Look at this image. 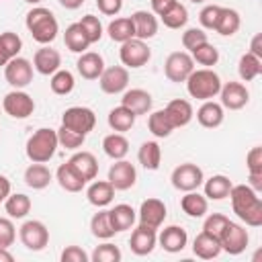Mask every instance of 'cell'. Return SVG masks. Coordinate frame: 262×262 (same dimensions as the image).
<instances>
[{
    "instance_id": "1",
    "label": "cell",
    "mask_w": 262,
    "mask_h": 262,
    "mask_svg": "<svg viewBox=\"0 0 262 262\" xmlns=\"http://www.w3.org/2000/svg\"><path fill=\"white\" fill-rule=\"evenodd\" d=\"M233 213L250 227L262 225V199L250 184H235L229 190Z\"/></svg>"
},
{
    "instance_id": "2",
    "label": "cell",
    "mask_w": 262,
    "mask_h": 262,
    "mask_svg": "<svg viewBox=\"0 0 262 262\" xmlns=\"http://www.w3.org/2000/svg\"><path fill=\"white\" fill-rule=\"evenodd\" d=\"M25 25H27L31 37L41 45L51 43L59 33V25H57L55 14L49 8H43V6H35L33 10H29L27 18H25Z\"/></svg>"
},
{
    "instance_id": "3",
    "label": "cell",
    "mask_w": 262,
    "mask_h": 262,
    "mask_svg": "<svg viewBox=\"0 0 262 262\" xmlns=\"http://www.w3.org/2000/svg\"><path fill=\"white\" fill-rule=\"evenodd\" d=\"M186 90L196 100H211L221 90V78L211 68L192 70L190 76L186 78Z\"/></svg>"
},
{
    "instance_id": "4",
    "label": "cell",
    "mask_w": 262,
    "mask_h": 262,
    "mask_svg": "<svg viewBox=\"0 0 262 262\" xmlns=\"http://www.w3.org/2000/svg\"><path fill=\"white\" fill-rule=\"evenodd\" d=\"M57 145H59L57 143V131L49 129V127H41L27 139V158L31 162L45 164L55 156Z\"/></svg>"
},
{
    "instance_id": "5",
    "label": "cell",
    "mask_w": 262,
    "mask_h": 262,
    "mask_svg": "<svg viewBox=\"0 0 262 262\" xmlns=\"http://www.w3.org/2000/svg\"><path fill=\"white\" fill-rule=\"evenodd\" d=\"M61 125L76 133L88 135L96 125V115L88 106H70L61 115Z\"/></svg>"
},
{
    "instance_id": "6",
    "label": "cell",
    "mask_w": 262,
    "mask_h": 262,
    "mask_svg": "<svg viewBox=\"0 0 262 262\" xmlns=\"http://www.w3.org/2000/svg\"><path fill=\"white\" fill-rule=\"evenodd\" d=\"M170 180H172V186L176 190L190 192V190H196L205 182V174H203V170L196 164L186 162V164H180V166L174 168Z\"/></svg>"
},
{
    "instance_id": "7",
    "label": "cell",
    "mask_w": 262,
    "mask_h": 262,
    "mask_svg": "<svg viewBox=\"0 0 262 262\" xmlns=\"http://www.w3.org/2000/svg\"><path fill=\"white\" fill-rule=\"evenodd\" d=\"M18 237L23 242V246L31 252H41L47 244H49V229L45 227L43 221H37V219H31V221H25L20 225V231H18Z\"/></svg>"
},
{
    "instance_id": "8",
    "label": "cell",
    "mask_w": 262,
    "mask_h": 262,
    "mask_svg": "<svg viewBox=\"0 0 262 262\" xmlns=\"http://www.w3.org/2000/svg\"><path fill=\"white\" fill-rule=\"evenodd\" d=\"M248 242H250V235H248L246 227L239 223H233V221H227V225L223 227V231L219 235L221 250L231 254V256L242 254L248 248Z\"/></svg>"
},
{
    "instance_id": "9",
    "label": "cell",
    "mask_w": 262,
    "mask_h": 262,
    "mask_svg": "<svg viewBox=\"0 0 262 262\" xmlns=\"http://www.w3.org/2000/svg\"><path fill=\"white\" fill-rule=\"evenodd\" d=\"M119 57L123 61L125 68H141L149 61L151 57V49L147 47V43L143 39H129L125 43H121V49H119Z\"/></svg>"
},
{
    "instance_id": "10",
    "label": "cell",
    "mask_w": 262,
    "mask_h": 262,
    "mask_svg": "<svg viewBox=\"0 0 262 262\" xmlns=\"http://www.w3.org/2000/svg\"><path fill=\"white\" fill-rule=\"evenodd\" d=\"M194 70V61L190 57V53L186 51H174L168 55L166 63H164V74L170 82H186V78L190 76V72Z\"/></svg>"
},
{
    "instance_id": "11",
    "label": "cell",
    "mask_w": 262,
    "mask_h": 262,
    "mask_svg": "<svg viewBox=\"0 0 262 262\" xmlns=\"http://www.w3.org/2000/svg\"><path fill=\"white\" fill-rule=\"evenodd\" d=\"M2 108H4V113H6L8 117H12V119H27V117H31L33 111H35V100L31 98V94H27V92L14 88L12 92H8V94L4 96Z\"/></svg>"
},
{
    "instance_id": "12",
    "label": "cell",
    "mask_w": 262,
    "mask_h": 262,
    "mask_svg": "<svg viewBox=\"0 0 262 262\" xmlns=\"http://www.w3.org/2000/svg\"><path fill=\"white\" fill-rule=\"evenodd\" d=\"M4 78H6V82H8L12 88L20 90V88L29 86L31 80H33V63H31L29 59L16 55L14 59H10V61L4 66Z\"/></svg>"
},
{
    "instance_id": "13",
    "label": "cell",
    "mask_w": 262,
    "mask_h": 262,
    "mask_svg": "<svg viewBox=\"0 0 262 262\" xmlns=\"http://www.w3.org/2000/svg\"><path fill=\"white\" fill-rule=\"evenodd\" d=\"M98 84H100V90L106 92V94H119L127 88L129 84V72L125 66H111V68H104L100 78H98Z\"/></svg>"
},
{
    "instance_id": "14",
    "label": "cell",
    "mask_w": 262,
    "mask_h": 262,
    "mask_svg": "<svg viewBox=\"0 0 262 262\" xmlns=\"http://www.w3.org/2000/svg\"><path fill=\"white\" fill-rule=\"evenodd\" d=\"M219 96H221V106L229 108V111H239L250 100V92L242 82H225V84H221Z\"/></svg>"
},
{
    "instance_id": "15",
    "label": "cell",
    "mask_w": 262,
    "mask_h": 262,
    "mask_svg": "<svg viewBox=\"0 0 262 262\" xmlns=\"http://www.w3.org/2000/svg\"><path fill=\"white\" fill-rule=\"evenodd\" d=\"M137 172L135 166L127 160H115V164L108 168V182L113 184L115 190H127L135 184Z\"/></svg>"
},
{
    "instance_id": "16",
    "label": "cell",
    "mask_w": 262,
    "mask_h": 262,
    "mask_svg": "<svg viewBox=\"0 0 262 262\" xmlns=\"http://www.w3.org/2000/svg\"><path fill=\"white\" fill-rule=\"evenodd\" d=\"M158 244V233L154 227H147V225H137L131 233V239H129V248L133 254L137 256H147L151 254V250L156 248Z\"/></svg>"
},
{
    "instance_id": "17",
    "label": "cell",
    "mask_w": 262,
    "mask_h": 262,
    "mask_svg": "<svg viewBox=\"0 0 262 262\" xmlns=\"http://www.w3.org/2000/svg\"><path fill=\"white\" fill-rule=\"evenodd\" d=\"M166 219V205L160 199H145L139 207V223L158 229Z\"/></svg>"
},
{
    "instance_id": "18",
    "label": "cell",
    "mask_w": 262,
    "mask_h": 262,
    "mask_svg": "<svg viewBox=\"0 0 262 262\" xmlns=\"http://www.w3.org/2000/svg\"><path fill=\"white\" fill-rule=\"evenodd\" d=\"M59 66H61V55H59V51H57V49H51V47H47V45H43L41 49H37L35 55H33V68H35L39 74H43V76L55 74V72L59 70Z\"/></svg>"
},
{
    "instance_id": "19",
    "label": "cell",
    "mask_w": 262,
    "mask_h": 262,
    "mask_svg": "<svg viewBox=\"0 0 262 262\" xmlns=\"http://www.w3.org/2000/svg\"><path fill=\"white\" fill-rule=\"evenodd\" d=\"M68 164L74 168V172H76L84 182L94 180L96 174H98V162H96L94 154H90V151H76V154L68 160Z\"/></svg>"
},
{
    "instance_id": "20",
    "label": "cell",
    "mask_w": 262,
    "mask_h": 262,
    "mask_svg": "<svg viewBox=\"0 0 262 262\" xmlns=\"http://www.w3.org/2000/svg\"><path fill=\"white\" fill-rule=\"evenodd\" d=\"M76 68H78V74L86 80H98L102 70H104V59L100 53L96 51H84L80 53L78 61H76Z\"/></svg>"
},
{
    "instance_id": "21",
    "label": "cell",
    "mask_w": 262,
    "mask_h": 262,
    "mask_svg": "<svg viewBox=\"0 0 262 262\" xmlns=\"http://www.w3.org/2000/svg\"><path fill=\"white\" fill-rule=\"evenodd\" d=\"M160 246L170 252V254H176V252H182L186 248V242H188V235H186V229L178 227V225H168L162 229L160 237H158Z\"/></svg>"
},
{
    "instance_id": "22",
    "label": "cell",
    "mask_w": 262,
    "mask_h": 262,
    "mask_svg": "<svg viewBox=\"0 0 262 262\" xmlns=\"http://www.w3.org/2000/svg\"><path fill=\"white\" fill-rule=\"evenodd\" d=\"M151 94L147 90H141V88H131L123 94L121 98V104L127 106L129 111H133L135 115H145L151 111Z\"/></svg>"
},
{
    "instance_id": "23",
    "label": "cell",
    "mask_w": 262,
    "mask_h": 262,
    "mask_svg": "<svg viewBox=\"0 0 262 262\" xmlns=\"http://www.w3.org/2000/svg\"><path fill=\"white\" fill-rule=\"evenodd\" d=\"M192 254L203 258V260H213L221 254V244H219V237L207 233V231H201L194 242H192Z\"/></svg>"
},
{
    "instance_id": "24",
    "label": "cell",
    "mask_w": 262,
    "mask_h": 262,
    "mask_svg": "<svg viewBox=\"0 0 262 262\" xmlns=\"http://www.w3.org/2000/svg\"><path fill=\"white\" fill-rule=\"evenodd\" d=\"M133 20V29H135V37L137 39H151L158 33V18L154 16V12L147 10H135L131 14Z\"/></svg>"
},
{
    "instance_id": "25",
    "label": "cell",
    "mask_w": 262,
    "mask_h": 262,
    "mask_svg": "<svg viewBox=\"0 0 262 262\" xmlns=\"http://www.w3.org/2000/svg\"><path fill=\"white\" fill-rule=\"evenodd\" d=\"M225 119V113H223V106L215 100H203V104L199 106L196 111V121L207 127V129H215L223 123Z\"/></svg>"
},
{
    "instance_id": "26",
    "label": "cell",
    "mask_w": 262,
    "mask_h": 262,
    "mask_svg": "<svg viewBox=\"0 0 262 262\" xmlns=\"http://www.w3.org/2000/svg\"><path fill=\"white\" fill-rule=\"evenodd\" d=\"M86 196H88V203H90V205L102 209V207H106V205L113 203V199H115V188H113V184H111L108 180H94V182L88 186Z\"/></svg>"
},
{
    "instance_id": "27",
    "label": "cell",
    "mask_w": 262,
    "mask_h": 262,
    "mask_svg": "<svg viewBox=\"0 0 262 262\" xmlns=\"http://www.w3.org/2000/svg\"><path fill=\"white\" fill-rule=\"evenodd\" d=\"M164 111L168 113V117H170V121H172L174 129L188 125V123L192 121V115H194V113H192L190 102H188V100H184V98H174V100H170V102L166 104V108H164Z\"/></svg>"
},
{
    "instance_id": "28",
    "label": "cell",
    "mask_w": 262,
    "mask_h": 262,
    "mask_svg": "<svg viewBox=\"0 0 262 262\" xmlns=\"http://www.w3.org/2000/svg\"><path fill=\"white\" fill-rule=\"evenodd\" d=\"M51 182V170L45 164L33 162L27 170H25V184L33 190H41L45 186H49Z\"/></svg>"
},
{
    "instance_id": "29",
    "label": "cell",
    "mask_w": 262,
    "mask_h": 262,
    "mask_svg": "<svg viewBox=\"0 0 262 262\" xmlns=\"http://www.w3.org/2000/svg\"><path fill=\"white\" fill-rule=\"evenodd\" d=\"M135 117L137 115L133 111H129L127 106L119 104V106L111 108V113H108V127L113 131H117V133H125L135 125Z\"/></svg>"
},
{
    "instance_id": "30",
    "label": "cell",
    "mask_w": 262,
    "mask_h": 262,
    "mask_svg": "<svg viewBox=\"0 0 262 262\" xmlns=\"http://www.w3.org/2000/svg\"><path fill=\"white\" fill-rule=\"evenodd\" d=\"M108 215H111V223H113L115 231H127V229H131L133 223H135V217H137L135 211H133V207L127 205V203L115 205L108 211Z\"/></svg>"
},
{
    "instance_id": "31",
    "label": "cell",
    "mask_w": 262,
    "mask_h": 262,
    "mask_svg": "<svg viewBox=\"0 0 262 262\" xmlns=\"http://www.w3.org/2000/svg\"><path fill=\"white\" fill-rule=\"evenodd\" d=\"M63 43L66 47L72 51V53H84L88 47H90V41L84 33V29L80 27V23H74L66 29L63 33Z\"/></svg>"
},
{
    "instance_id": "32",
    "label": "cell",
    "mask_w": 262,
    "mask_h": 262,
    "mask_svg": "<svg viewBox=\"0 0 262 262\" xmlns=\"http://www.w3.org/2000/svg\"><path fill=\"white\" fill-rule=\"evenodd\" d=\"M180 209H182L188 217L199 219V217H203V215L207 213V209H209V201H207L205 194H199V192L190 190V192H186V194L180 199Z\"/></svg>"
},
{
    "instance_id": "33",
    "label": "cell",
    "mask_w": 262,
    "mask_h": 262,
    "mask_svg": "<svg viewBox=\"0 0 262 262\" xmlns=\"http://www.w3.org/2000/svg\"><path fill=\"white\" fill-rule=\"evenodd\" d=\"M23 49V41L16 33L4 31L0 35V66H6L10 59H14Z\"/></svg>"
},
{
    "instance_id": "34",
    "label": "cell",
    "mask_w": 262,
    "mask_h": 262,
    "mask_svg": "<svg viewBox=\"0 0 262 262\" xmlns=\"http://www.w3.org/2000/svg\"><path fill=\"white\" fill-rule=\"evenodd\" d=\"M242 25V18H239V12L233 10V8H223L221 6V12H219V18H217V25H215V31L223 37H231L237 33Z\"/></svg>"
},
{
    "instance_id": "35",
    "label": "cell",
    "mask_w": 262,
    "mask_h": 262,
    "mask_svg": "<svg viewBox=\"0 0 262 262\" xmlns=\"http://www.w3.org/2000/svg\"><path fill=\"white\" fill-rule=\"evenodd\" d=\"M102 149H104V154L108 158L123 160L129 154V141H127V137L123 133H117L115 131V133H111V135H106L102 139Z\"/></svg>"
},
{
    "instance_id": "36",
    "label": "cell",
    "mask_w": 262,
    "mask_h": 262,
    "mask_svg": "<svg viewBox=\"0 0 262 262\" xmlns=\"http://www.w3.org/2000/svg\"><path fill=\"white\" fill-rule=\"evenodd\" d=\"M137 160L145 170H158L162 162V149L158 141H143L137 151Z\"/></svg>"
},
{
    "instance_id": "37",
    "label": "cell",
    "mask_w": 262,
    "mask_h": 262,
    "mask_svg": "<svg viewBox=\"0 0 262 262\" xmlns=\"http://www.w3.org/2000/svg\"><path fill=\"white\" fill-rule=\"evenodd\" d=\"M55 180L59 182V186L63 188V190H68V192H80L82 188H84V180L74 172V168L66 162V164H61L59 168H57V172H55Z\"/></svg>"
},
{
    "instance_id": "38",
    "label": "cell",
    "mask_w": 262,
    "mask_h": 262,
    "mask_svg": "<svg viewBox=\"0 0 262 262\" xmlns=\"http://www.w3.org/2000/svg\"><path fill=\"white\" fill-rule=\"evenodd\" d=\"M231 180L223 174H215L211 176L207 182H205V196L211 199V201H221L225 196H229V190H231Z\"/></svg>"
},
{
    "instance_id": "39",
    "label": "cell",
    "mask_w": 262,
    "mask_h": 262,
    "mask_svg": "<svg viewBox=\"0 0 262 262\" xmlns=\"http://www.w3.org/2000/svg\"><path fill=\"white\" fill-rule=\"evenodd\" d=\"M106 33H108V37H111L113 41H117V43H125V41L133 39V37H135V29H133L131 16H121V18L111 20Z\"/></svg>"
},
{
    "instance_id": "40",
    "label": "cell",
    "mask_w": 262,
    "mask_h": 262,
    "mask_svg": "<svg viewBox=\"0 0 262 262\" xmlns=\"http://www.w3.org/2000/svg\"><path fill=\"white\" fill-rule=\"evenodd\" d=\"M4 209H6L10 219H23L31 211V199L27 194H23V192L8 194L6 201H4Z\"/></svg>"
},
{
    "instance_id": "41",
    "label": "cell",
    "mask_w": 262,
    "mask_h": 262,
    "mask_svg": "<svg viewBox=\"0 0 262 262\" xmlns=\"http://www.w3.org/2000/svg\"><path fill=\"white\" fill-rule=\"evenodd\" d=\"M237 72H239V78H242L244 82H252L254 78H258V76L262 74V59L248 51V53H244V55L239 57Z\"/></svg>"
},
{
    "instance_id": "42",
    "label": "cell",
    "mask_w": 262,
    "mask_h": 262,
    "mask_svg": "<svg viewBox=\"0 0 262 262\" xmlns=\"http://www.w3.org/2000/svg\"><path fill=\"white\" fill-rule=\"evenodd\" d=\"M147 127L151 131V135L156 137H168L172 131H174V125L168 117V113L162 108V111H154L147 119Z\"/></svg>"
},
{
    "instance_id": "43",
    "label": "cell",
    "mask_w": 262,
    "mask_h": 262,
    "mask_svg": "<svg viewBox=\"0 0 262 262\" xmlns=\"http://www.w3.org/2000/svg\"><path fill=\"white\" fill-rule=\"evenodd\" d=\"M90 231H92V235L98 237V239H108V237H113V235L117 233L115 227H113V223H111L108 211H98V213L90 219Z\"/></svg>"
},
{
    "instance_id": "44",
    "label": "cell",
    "mask_w": 262,
    "mask_h": 262,
    "mask_svg": "<svg viewBox=\"0 0 262 262\" xmlns=\"http://www.w3.org/2000/svg\"><path fill=\"white\" fill-rule=\"evenodd\" d=\"M190 57L192 61H196L199 66H205V68H211L219 61V51L215 49V45H211L209 41L196 45L192 51H190Z\"/></svg>"
},
{
    "instance_id": "45",
    "label": "cell",
    "mask_w": 262,
    "mask_h": 262,
    "mask_svg": "<svg viewBox=\"0 0 262 262\" xmlns=\"http://www.w3.org/2000/svg\"><path fill=\"white\" fill-rule=\"evenodd\" d=\"M74 74L72 72H68V70H57L55 74H51V82H49V86H51V92L53 94H59V96H66V94H70L72 90H74Z\"/></svg>"
},
{
    "instance_id": "46",
    "label": "cell",
    "mask_w": 262,
    "mask_h": 262,
    "mask_svg": "<svg viewBox=\"0 0 262 262\" xmlns=\"http://www.w3.org/2000/svg\"><path fill=\"white\" fill-rule=\"evenodd\" d=\"M160 18H162V23H164L168 29H180V27H184L186 20H188V10H186L184 4L176 2V4H174L166 14H162Z\"/></svg>"
},
{
    "instance_id": "47",
    "label": "cell",
    "mask_w": 262,
    "mask_h": 262,
    "mask_svg": "<svg viewBox=\"0 0 262 262\" xmlns=\"http://www.w3.org/2000/svg\"><path fill=\"white\" fill-rule=\"evenodd\" d=\"M84 139H86V135H82V133H76V131H72V129H68V127H59L57 129V143L61 145V147H66V149H78V147H82L84 145Z\"/></svg>"
},
{
    "instance_id": "48",
    "label": "cell",
    "mask_w": 262,
    "mask_h": 262,
    "mask_svg": "<svg viewBox=\"0 0 262 262\" xmlns=\"http://www.w3.org/2000/svg\"><path fill=\"white\" fill-rule=\"evenodd\" d=\"M80 27L84 29V33H86L90 45L96 43V41H100V37H102V23H100L98 16H94V14H86V16H82Z\"/></svg>"
},
{
    "instance_id": "49",
    "label": "cell",
    "mask_w": 262,
    "mask_h": 262,
    "mask_svg": "<svg viewBox=\"0 0 262 262\" xmlns=\"http://www.w3.org/2000/svg\"><path fill=\"white\" fill-rule=\"evenodd\" d=\"M90 258L94 262H119L123 256L115 244H100V246H96V250L92 252Z\"/></svg>"
},
{
    "instance_id": "50",
    "label": "cell",
    "mask_w": 262,
    "mask_h": 262,
    "mask_svg": "<svg viewBox=\"0 0 262 262\" xmlns=\"http://www.w3.org/2000/svg\"><path fill=\"white\" fill-rule=\"evenodd\" d=\"M227 221H229V217H225L223 213H211V215L205 219L203 231H207V233H211V235L219 237V235H221V231H223V227L227 225Z\"/></svg>"
},
{
    "instance_id": "51",
    "label": "cell",
    "mask_w": 262,
    "mask_h": 262,
    "mask_svg": "<svg viewBox=\"0 0 262 262\" xmlns=\"http://www.w3.org/2000/svg\"><path fill=\"white\" fill-rule=\"evenodd\" d=\"M205 41H209V37H207V33H205L203 29L192 27V29H186V31L182 33V45H184L188 51H192L196 45H201V43H205Z\"/></svg>"
},
{
    "instance_id": "52",
    "label": "cell",
    "mask_w": 262,
    "mask_h": 262,
    "mask_svg": "<svg viewBox=\"0 0 262 262\" xmlns=\"http://www.w3.org/2000/svg\"><path fill=\"white\" fill-rule=\"evenodd\" d=\"M219 12H221V6H217V4H209V6H205V8L199 12V20H201L203 29H213V31H215Z\"/></svg>"
},
{
    "instance_id": "53",
    "label": "cell",
    "mask_w": 262,
    "mask_h": 262,
    "mask_svg": "<svg viewBox=\"0 0 262 262\" xmlns=\"http://www.w3.org/2000/svg\"><path fill=\"white\" fill-rule=\"evenodd\" d=\"M14 237H16L14 223L6 217H0V248H10L14 244Z\"/></svg>"
},
{
    "instance_id": "54",
    "label": "cell",
    "mask_w": 262,
    "mask_h": 262,
    "mask_svg": "<svg viewBox=\"0 0 262 262\" xmlns=\"http://www.w3.org/2000/svg\"><path fill=\"white\" fill-rule=\"evenodd\" d=\"M246 166L250 174H262V147L256 145L246 156Z\"/></svg>"
},
{
    "instance_id": "55",
    "label": "cell",
    "mask_w": 262,
    "mask_h": 262,
    "mask_svg": "<svg viewBox=\"0 0 262 262\" xmlns=\"http://www.w3.org/2000/svg\"><path fill=\"white\" fill-rule=\"evenodd\" d=\"M90 256L80 246H68L61 252V262H88Z\"/></svg>"
},
{
    "instance_id": "56",
    "label": "cell",
    "mask_w": 262,
    "mask_h": 262,
    "mask_svg": "<svg viewBox=\"0 0 262 262\" xmlns=\"http://www.w3.org/2000/svg\"><path fill=\"white\" fill-rule=\"evenodd\" d=\"M96 6H98V10H100L102 14H106V16H115V14L121 12V8H123V0H96Z\"/></svg>"
},
{
    "instance_id": "57",
    "label": "cell",
    "mask_w": 262,
    "mask_h": 262,
    "mask_svg": "<svg viewBox=\"0 0 262 262\" xmlns=\"http://www.w3.org/2000/svg\"><path fill=\"white\" fill-rule=\"evenodd\" d=\"M176 2H178V0H151V10H154V14L162 16V14H166Z\"/></svg>"
},
{
    "instance_id": "58",
    "label": "cell",
    "mask_w": 262,
    "mask_h": 262,
    "mask_svg": "<svg viewBox=\"0 0 262 262\" xmlns=\"http://www.w3.org/2000/svg\"><path fill=\"white\" fill-rule=\"evenodd\" d=\"M250 53H254L256 57H260V59H262V35H260V33L252 37V43H250Z\"/></svg>"
},
{
    "instance_id": "59",
    "label": "cell",
    "mask_w": 262,
    "mask_h": 262,
    "mask_svg": "<svg viewBox=\"0 0 262 262\" xmlns=\"http://www.w3.org/2000/svg\"><path fill=\"white\" fill-rule=\"evenodd\" d=\"M10 194V180L6 176L0 174V203L6 201V196Z\"/></svg>"
},
{
    "instance_id": "60",
    "label": "cell",
    "mask_w": 262,
    "mask_h": 262,
    "mask_svg": "<svg viewBox=\"0 0 262 262\" xmlns=\"http://www.w3.org/2000/svg\"><path fill=\"white\" fill-rule=\"evenodd\" d=\"M250 186L256 190V192H260L262 190V174H250Z\"/></svg>"
},
{
    "instance_id": "61",
    "label": "cell",
    "mask_w": 262,
    "mask_h": 262,
    "mask_svg": "<svg viewBox=\"0 0 262 262\" xmlns=\"http://www.w3.org/2000/svg\"><path fill=\"white\" fill-rule=\"evenodd\" d=\"M59 4L63 8H68V10H76V8H80L84 4V0H59Z\"/></svg>"
},
{
    "instance_id": "62",
    "label": "cell",
    "mask_w": 262,
    "mask_h": 262,
    "mask_svg": "<svg viewBox=\"0 0 262 262\" xmlns=\"http://www.w3.org/2000/svg\"><path fill=\"white\" fill-rule=\"evenodd\" d=\"M14 256L8 252V248H0V262H12Z\"/></svg>"
},
{
    "instance_id": "63",
    "label": "cell",
    "mask_w": 262,
    "mask_h": 262,
    "mask_svg": "<svg viewBox=\"0 0 262 262\" xmlns=\"http://www.w3.org/2000/svg\"><path fill=\"white\" fill-rule=\"evenodd\" d=\"M25 2H27V4H39L41 0H25Z\"/></svg>"
},
{
    "instance_id": "64",
    "label": "cell",
    "mask_w": 262,
    "mask_h": 262,
    "mask_svg": "<svg viewBox=\"0 0 262 262\" xmlns=\"http://www.w3.org/2000/svg\"><path fill=\"white\" fill-rule=\"evenodd\" d=\"M190 2H194V4H199V2H205V0H190Z\"/></svg>"
}]
</instances>
